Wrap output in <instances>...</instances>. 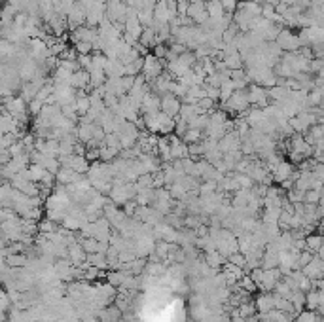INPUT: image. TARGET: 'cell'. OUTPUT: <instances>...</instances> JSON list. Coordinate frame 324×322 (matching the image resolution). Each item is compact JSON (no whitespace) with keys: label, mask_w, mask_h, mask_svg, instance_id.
I'll return each instance as SVG.
<instances>
[{"label":"cell","mask_w":324,"mask_h":322,"mask_svg":"<svg viewBox=\"0 0 324 322\" xmlns=\"http://www.w3.org/2000/svg\"><path fill=\"white\" fill-rule=\"evenodd\" d=\"M275 42L279 44V47H281L283 51H286V53H294V51L301 49L300 34H294V32L288 31V29H283Z\"/></svg>","instance_id":"6da1fadb"},{"label":"cell","mask_w":324,"mask_h":322,"mask_svg":"<svg viewBox=\"0 0 324 322\" xmlns=\"http://www.w3.org/2000/svg\"><path fill=\"white\" fill-rule=\"evenodd\" d=\"M163 69H165V65L161 63V59H158V57L154 55V53H148V55H144L143 74L146 76V80H148V82L159 78V76L163 74Z\"/></svg>","instance_id":"7a4b0ae2"},{"label":"cell","mask_w":324,"mask_h":322,"mask_svg":"<svg viewBox=\"0 0 324 322\" xmlns=\"http://www.w3.org/2000/svg\"><path fill=\"white\" fill-rule=\"evenodd\" d=\"M248 99H250V104L258 106V108H268L269 104V95H268V89L266 87L258 86V84H250L248 87Z\"/></svg>","instance_id":"3957f363"},{"label":"cell","mask_w":324,"mask_h":322,"mask_svg":"<svg viewBox=\"0 0 324 322\" xmlns=\"http://www.w3.org/2000/svg\"><path fill=\"white\" fill-rule=\"evenodd\" d=\"M180 110H182V101L178 97H174L173 93H167L161 97V112H165L167 116H180Z\"/></svg>","instance_id":"277c9868"},{"label":"cell","mask_w":324,"mask_h":322,"mask_svg":"<svg viewBox=\"0 0 324 322\" xmlns=\"http://www.w3.org/2000/svg\"><path fill=\"white\" fill-rule=\"evenodd\" d=\"M305 275L309 277V279H313V281H320V279H324V260L318 256V258H313L311 262H309L307 266L301 269Z\"/></svg>","instance_id":"5b68a950"},{"label":"cell","mask_w":324,"mask_h":322,"mask_svg":"<svg viewBox=\"0 0 324 322\" xmlns=\"http://www.w3.org/2000/svg\"><path fill=\"white\" fill-rule=\"evenodd\" d=\"M292 174H294L292 165H290L288 161H281V163L273 169V180L279 182V184H283V182L288 180Z\"/></svg>","instance_id":"8992f818"},{"label":"cell","mask_w":324,"mask_h":322,"mask_svg":"<svg viewBox=\"0 0 324 322\" xmlns=\"http://www.w3.org/2000/svg\"><path fill=\"white\" fill-rule=\"evenodd\" d=\"M256 309L264 314L273 311V309H275V296H271L269 292H264V294L258 296V299H256Z\"/></svg>","instance_id":"52a82bcc"},{"label":"cell","mask_w":324,"mask_h":322,"mask_svg":"<svg viewBox=\"0 0 324 322\" xmlns=\"http://www.w3.org/2000/svg\"><path fill=\"white\" fill-rule=\"evenodd\" d=\"M305 243H307V250H311L313 254L320 252V248L324 246V235L320 231L318 233H311V235L305 237Z\"/></svg>","instance_id":"ba28073f"},{"label":"cell","mask_w":324,"mask_h":322,"mask_svg":"<svg viewBox=\"0 0 324 322\" xmlns=\"http://www.w3.org/2000/svg\"><path fill=\"white\" fill-rule=\"evenodd\" d=\"M322 298H324V292L322 290H309L307 292V299H305V305L309 307V311H315L320 307L322 303Z\"/></svg>","instance_id":"9c48e42d"},{"label":"cell","mask_w":324,"mask_h":322,"mask_svg":"<svg viewBox=\"0 0 324 322\" xmlns=\"http://www.w3.org/2000/svg\"><path fill=\"white\" fill-rule=\"evenodd\" d=\"M224 63H226V67H228V69L235 71V69H243L245 61H243L241 53H239V51H235V53H231V55H224Z\"/></svg>","instance_id":"30bf717a"},{"label":"cell","mask_w":324,"mask_h":322,"mask_svg":"<svg viewBox=\"0 0 324 322\" xmlns=\"http://www.w3.org/2000/svg\"><path fill=\"white\" fill-rule=\"evenodd\" d=\"M305 299H307V294H305V292H301V290H294L292 292V298H290V301H292V305H294V309H296V313H298V314L303 311Z\"/></svg>","instance_id":"8fae6325"},{"label":"cell","mask_w":324,"mask_h":322,"mask_svg":"<svg viewBox=\"0 0 324 322\" xmlns=\"http://www.w3.org/2000/svg\"><path fill=\"white\" fill-rule=\"evenodd\" d=\"M235 93V86H233V80H228L220 86V101L226 102L228 99H231V95Z\"/></svg>","instance_id":"7c38bea8"},{"label":"cell","mask_w":324,"mask_h":322,"mask_svg":"<svg viewBox=\"0 0 324 322\" xmlns=\"http://www.w3.org/2000/svg\"><path fill=\"white\" fill-rule=\"evenodd\" d=\"M324 196V189H309L305 191V199H303V203L307 205H318L320 203V199Z\"/></svg>","instance_id":"4fadbf2b"},{"label":"cell","mask_w":324,"mask_h":322,"mask_svg":"<svg viewBox=\"0 0 324 322\" xmlns=\"http://www.w3.org/2000/svg\"><path fill=\"white\" fill-rule=\"evenodd\" d=\"M296 322H320V318H318V314L315 311H301L296 316Z\"/></svg>","instance_id":"5bb4252c"},{"label":"cell","mask_w":324,"mask_h":322,"mask_svg":"<svg viewBox=\"0 0 324 322\" xmlns=\"http://www.w3.org/2000/svg\"><path fill=\"white\" fill-rule=\"evenodd\" d=\"M74 47H76V53H78V55H91V51H95V49H93V44H89V42H76Z\"/></svg>","instance_id":"9a60e30c"},{"label":"cell","mask_w":324,"mask_h":322,"mask_svg":"<svg viewBox=\"0 0 324 322\" xmlns=\"http://www.w3.org/2000/svg\"><path fill=\"white\" fill-rule=\"evenodd\" d=\"M313 258H315V256H313V252H311V250L300 252V254H298V269H303V267L307 266V264Z\"/></svg>","instance_id":"2e32d148"},{"label":"cell","mask_w":324,"mask_h":322,"mask_svg":"<svg viewBox=\"0 0 324 322\" xmlns=\"http://www.w3.org/2000/svg\"><path fill=\"white\" fill-rule=\"evenodd\" d=\"M222 6L226 10V14H235L239 8V0H222Z\"/></svg>","instance_id":"e0dca14e"},{"label":"cell","mask_w":324,"mask_h":322,"mask_svg":"<svg viewBox=\"0 0 324 322\" xmlns=\"http://www.w3.org/2000/svg\"><path fill=\"white\" fill-rule=\"evenodd\" d=\"M318 209H320V212H322V216H324V196H322V199H320V203H318Z\"/></svg>","instance_id":"ac0fdd59"},{"label":"cell","mask_w":324,"mask_h":322,"mask_svg":"<svg viewBox=\"0 0 324 322\" xmlns=\"http://www.w3.org/2000/svg\"><path fill=\"white\" fill-rule=\"evenodd\" d=\"M148 2H152V4H158V2H161V0H148Z\"/></svg>","instance_id":"d6986e66"}]
</instances>
